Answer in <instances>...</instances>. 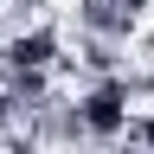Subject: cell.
I'll return each instance as SVG.
<instances>
[{
    "label": "cell",
    "mask_w": 154,
    "mask_h": 154,
    "mask_svg": "<svg viewBox=\"0 0 154 154\" xmlns=\"http://www.w3.org/2000/svg\"><path fill=\"white\" fill-rule=\"evenodd\" d=\"M0 64H7V45H0Z\"/></svg>",
    "instance_id": "cell-4"
},
{
    "label": "cell",
    "mask_w": 154,
    "mask_h": 154,
    "mask_svg": "<svg viewBox=\"0 0 154 154\" xmlns=\"http://www.w3.org/2000/svg\"><path fill=\"white\" fill-rule=\"evenodd\" d=\"M77 116H84V135H96V141H116V135H128V84L122 77H103V84H90L84 96H77Z\"/></svg>",
    "instance_id": "cell-1"
},
{
    "label": "cell",
    "mask_w": 154,
    "mask_h": 154,
    "mask_svg": "<svg viewBox=\"0 0 154 154\" xmlns=\"http://www.w3.org/2000/svg\"><path fill=\"white\" fill-rule=\"evenodd\" d=\"M128 148L154 154V109H135V116H128Z\"/></svg>",
    "instance_id": "cell-3"
},
{
    "label": "cell",
    "mask_w": 154,
    "mask_h": 154,
    "mask_svg": "<svg viewBox=\"0 0 154 154\" xmlns=\"http://www.w3.org/2000/svg\"><path fill=\"white\" fill-rule=\"evenodd\" d=\"M84 64L96 77H116L122 71V45H116V38H84Z\"/></svg>",
    "instance_id": "cell-2"
}]
</instances>
